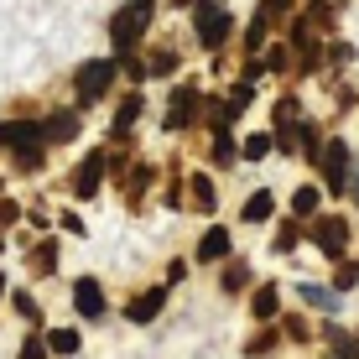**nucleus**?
<instances>
[{
  "instance_id": "nucleus-1",
  "label": "nucleus",
  "mask_w": 359,
  "mask_h": 359,
  "mask_svg": "<svg viewBox=\"0 0 359 359\" xmlns=\"http://www.w3.org/2000/svg\"><path fill=\"white\" fill-rule=\"evenodd\" d=\"M146 16H151V0H135V6H126V11L115 16L109 36H115V53H120V57H126V53H130V42L146 32Z\"/></svg>"
},
{
  "instance_id": "nucleus-2",
  "label": "nucleus",
  "mask_w": 359,
  "mask_h": 359,
  "mask_svg": "<svg viewBox=\"0 0 359 359\" xmlns=\"http://www.w3.org/2000/svg\"><path fill=\"white\" fill-rule=\"evenodd\" d=\"M229 36V11L214 6V0H198V42L203 47H219Z\"/></svg>"
},
{
  "instance_id": "nucleus-3",
  "label": "nucleus",
  "mask_w": 359,
  "mask_h": 359,
  "mask_svg": "<svg viewBox=\"0 0 359 359\" xmlns=\"http://www.w3.org/2000/svg\"><path fill=\"white\" fill-rule=\"evenodd\" d=\"M109 83H115V63H89V68H79V99H83V104L104 99Z\"/></svg>"
},
{
  "instance_id": "nucleus-4",
  "label": "nucleus",
  "mask_w": 359,
  "mask_h": 359,
  "mask_svg": "<svg viewBox=\"0 0 359 359\" xmlns=\"http://www.w3.org/2000/svg\"><path fill=\"white\" fill-rule=\"evenodd\" d=\"M313 240H318V250H323V255H344V245H349V224H344V219H318Z\"/></svg>"
},
{
  "instance_id": "nucleus-5",
  "label": "nucleus",
  "mask_w": 359,
  "mask_h": 359,
  "mask_svg": "<svg viewBox=\"0 0 359 359\" xmlns=\"http://www.w3.org/2000/svg\"><path fill=\"white\" fill-rule=\"evenodd\" d=\"M0 141H6L16 156H32V151H36V141H42V126H32V120H16V126H0Z\"/></svg>"
},
{
  "instance_id": "nucleus-6",
  "label": "nucleus",
  "mask_w": 359,
  "mask_h": 359,
  "mask_svg": "<svg viewBox=\"0 0 359 359\" xmlns=\"http://www.w3.org/2000/svg\"><path fill=\"white\" fill-rule=\"evenodd\" d=\"M323 177H328V188H333V193L349 188V151H344V141H333L328 151H323Z\"/></svg>"
},
{
  "instance_id": "nucleus-7",
  "label": "nucleus",
  "mask_w": 359,
  "mask_h": 359,
  "mask_svg": "<svg viewBox=\"0 0 359 359\" xmlns=\"http://www.w3.org/2000/svg\"><path fill=\"white\" fill-rule=\"evenodd\" d=\"M73 307H79L83 318H99V313H104V292H99V281L83 276L79 287H73Z\"/></svg>"
},
{
  "instance_id": "nucleus-8",
  "label": "nucleus",
  "mask_w": 359,
  "mask_h": 359,
  "mask_svg": "<svg viewBox=\"0 0 359 359\" xmlns=\"http://www.w3.org/2000/svg\"><path fill=\"white\" fill-rule=\"evenodd\" d=\"M162 302H167V292H162V287H156V292H141V297H135V302L126 307V318H130V323H151V318L162 313Z\"/></svg>"
},
{
  "instance_id": "nucleus-9",
  "label": "nucleus",
  "mask_w": 359,
  "mask_h": 359,
  "mask_svg": "<svg viewBox=\"0 0 359 359\" xmlns=\"http://www.w3.org/2000/svg\"><path fill=\"white\" fill-rule=\"evenodd\" d=\"M99 172H104V156H89V162L73 172V193H79V198H94V193H99Z\"/></svg>"
},
{
  "instance_id": "nucleus-10",
  "label": "nucleus",
  "mask_w": 359,
  "mask_h": 359,
  "mask_svg": "<svg viewBox=\"0 0 359 359\" xmlns=\"http://www.w3.org/2000/svg\"><path fill=\"white\" fill-rule=\"evenodd\" d=\"M219 255H229V229H208L198 240V261H219Z\"/></svg>"
},
{
  "instance_id": "nucleus-11",
  "label": "nucleus",
  "mask_w": 359,
  "mask_h": 359,
  "mask_svg": "<svg viewBox=\"0 0 359 359\" xmlns=\"http://www.w3.org/2000/svg\"><path fill=\"white\" fill-rule=\"evenodd\" d=\"M276 302H281V292H276V287H271V281H266V287H261V292H255V302H250V313H255V318H276Z\"/></svg>"
},
{
  "instance_id": "nucleus-12",
  "label": "nucleus",
  "mask_w": 359,
  "mask_h": 359,
  "mask_svg": "<svg viewBox=\"0 0 359 359\" xmlns=\"http://www.w3.org/2000/svg\"><path fill=\"white\" fill-rule=\"evenodd\" d=\"M193 99H198L193 89H182V94H177V104L167 109V126H188V120H193Z\"/></svg>"
},
{
  "instance_id": "nucleus-13",
  "label": "nucleus",
  "mask_w": 359,
  "mask_h": 359,
  "mask_svg": "<svg viewBox=\"0 0 359 359\" xmlns=\"http://www.w3.org/2000/svg\"><path fill=\"white\" fill-rule=\"evenodd\" d=\"M271 208H276V203H271V193H255L250 203H245V224H261V219H271Z\"/></svg>"
},
{
  "instance_id": "nucleus-14",
  "label": "nucleus",
  "mask_w": 359,
  "mask_h": 359,
  "mask_svg": "<svg viewBox=\"0 0 359 359\" xmlns=\"http://www.w3.org/2000/svg\"><path fill=\"white\" fill-rule=\"evenodd\" d=\"M47 344H53V354H79V333H73V328H53Z\"/></svg>"
},
{
  "instance_id": "nucleus-15",
  "label": "nucleus",
  "mask_w": 359,
  "mask_h": 359,
  "mask_svg": "<svg viewBox=\"0 0 359 359\" xmlns=\"http://www.w3.org/2000/svg\"><path fill=\"white\" fill-rule=\"evenodd\" d=\"M135 115H141V99H135V94H130V99H126V104H120V115H115V141H120V135H126V130L135 126Z\"/></svg>"
},
{
  "instance_id": "nucleus-16",
  "label": "nucleus",
  "mask_w": 359,
  "mask_h": 359,
  "mask_svg": "<svg viewBox=\"0 0 359 359\" xmlns=\"http://www.w3.org/2000/svg\"><path fill=\"white\" fill-rule=\"evenodd\" d=\"M73 130H79V120H73V115H53V120L42 126V135H57V141H68Z\"/></svg>"
},
{
  "instance_id": "nucleus-17",
  "label": "nucleus",
  "mask_w": 359,
  "mask_h": 359,
  "mask_svg": "<svg viewBox=\"0 0 359 359\" xmlns=\"http://www.w3.org/2000/svg\"><path fill=\"white\" fill-rule=\"evenodd\" d=\"M318 208V188H297L292 193V214H313Z\"/></svg>"
},
{
  "instance_id": "nucleus-18",
  "label": "nucleus",
  "mask_w": 359,
  "mask_h": 359,
  "mask_svg": "<svg viewBox=\"0 0 359 359\" xmlns=\"http://www.w3.org/2000/svg\"><path fill=\"white\" fill-rule=\"evenodd\" d=\"M193 203L198 208H214V188H208V177H193Z\"/></svg>"
},
{
  "instance_id": "nucleus-19",
  "label": "nucleus",
  "mask_w": 359,
  "mask_h": 359,
  "mask_svg": "<svg viewBox=\"0 0 359 359\" xmlns=\"http://www.w3.org/2000/svg\"><path fill=\"white\" fill-rule=\"evenodd\" d=\"M266 151H271V135H250V141H245V156H250V162H261Z\"/></svg>"
},
{
  "instance_id": "nucleus-20",
  "label": "nucleus",
  "mask_w": 359,
  "mask_h": 359,
  "mask_svg": "<svg viewBox=\"0 0 359 359\" xmlns=\"http://www.w3.org/2000/svg\"><path fill=\"white\" fill-rule=\"evenodd\" d=\"M354 281H359V266H354V261L344 266V271H333V287H339V292H349Z\"/></svg>"
},
{
  "instance_id": "nucleus-21",
  "label": "nucleus",
  "mask_w": 359,
  "mask_h": 359,
  "mask_svg": "<svg viewBox=\"0 0 359 359\" xmlns=\"http://www.w3.org/2000/svg\"><path fill=\"white\" fill-rule=\"evenodd\" d=\"M245 281H250V271H245V266H229L224 271V292H240Z\"/></svg>"
},
{
  "instance_id": "nucleus-22",
  "label": "nucleus",
  "mask_w": 359,
  "mask_h": 359,
  "mask_svg": "<svg viewBox=\"0 0 359 359\" xmlns=\"http://www.w3.org/2000/svg\"><path fill=\"white\" fill-rule=\"evenodd\" d=\"M302 297H307L313 307H333V292H323V287H302Z\"/></svg>"
},
{
  "instance_id": "nucleus-23",
  "label": "nucleus",
  "mask_w": 359,
  "mask_h": 359,
  "mask_svg": "<svg viewBox=\"0 0 359 359\" xmlns=\"http://www.w3.org/2000/svg\"><path fill=\"white\" fill-rule=\"evenodd\" d=\"M53 261H57V245H53V240H47V245H42V250H36V271H53Z\"/></svg>"
},
{
  "instance_id": "nucleus-24",
  "label": "nucleus",
  "mask_w": 359,
  "mask_h": 359,
  "mask_svg": "<svg viewBox=\"0 0 359 359\" xmlns=\"http://www.w3.org/2000/svg\"><path fill=\"white\" fill-rule=\"evenodd\" d=\"M214 162H234V146H229L224 130H219V141H214Z\"/></svg>"
},
{
  "instance_id": "nucleus-25",
  "label": "nucleus",
  "mask_w": 359,
  "mask_h": 359,
  "mask_svg": "<svg viewBox=\"0 0 359 359\" xmlns=\"http://www.w3.org/2000/svg\"><path fill=\"white\" fill-rule=\"evenodd\" d=\"M172 68H177V57H172V53H156V57H151V68H146V73H172Z\"/></svg>"
},
{
  "instance_id": "nucleus-26",
  "label": "nucleus",
  "mask_w": 359,
  "mask_h": 359,
  "mask_svg": "<svg viewBox=\"0 0 359 359\" xmlns=\"http://www.w3.org/2000/svg\"><path fill=\"white\" fill-rule=\"evenodd\" d=\"M42 349H47L42 339H27V344H21V359H42Z\"/></svg>"
},
{
  "instance_id": "nucleus-27",
  "label": "nucleus",
  "mask_w": 359,
  "mask_h": 359,
  "mask_svg": "<svg viewBox=\"0 0 359 359\" xmlns=\"http://www.w3.org/2000/svg\"><path fill=\"white\" fill-rule=\"evenodd\" d=\"M16 219H21V208H16V203H0V229L16 224Z\"/></svg>"
},
{
  "instance_id": "nucleus-28",
  "label": "nucleus",
  "mask_w": 359,
  "mask_h": 359,
  "mask_svg": "<svg viewBox=\"0 0 359 359\" xmlns=\"http://www.w3.org/2000/svg\"><path fill=\"white\" fill-rule=\"evenodd\" d=\"M292 245H297V229L287 224V229H281V234H276V250H292Z\"/></svg>"
},
{
  "instance_id": "nucleus-29",
  "label": "nucleus",
  "mask_w": 359,
  "mask_h": 359,
  "mask_svg": "<svg viewBox=\"0 0 359 359\" xmlns=\"http://www.w3.org/2000/svg\"><path fill=\"white\" fill-rule=\"evenodd\" d=\"M16 307H21V318H36V302H32L27 292H16Z\"/></svg>"
},
{
  "instance_id": "nucleus-30",
  "label": "nucleus",
  "mask_w": 359,
  "mask_h": 359,
  "mask_svg": "<svg viewBox=\"0 0 359 359\" xmlns=\"http://www.w3.org/2000/svg\"><path fill=\"white\" fill-rule=\"evenodd\" d=\"M0 292H6V276H0Z\"/></svg>"
}]
</instances>
